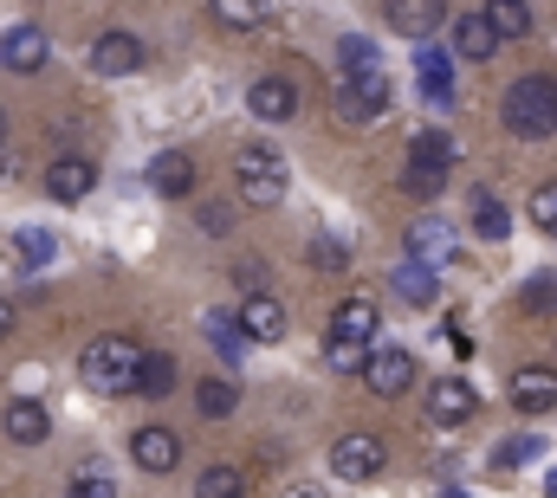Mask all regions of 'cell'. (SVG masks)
Masks as SVG:
<instances>
[{"instance_id": "1", "label": "cell", "mask_w": 557, "mask_h": 498, "mask_svg": "<svg viewBox=\"0 0 557 498\" xmlns=\"http://www.w3.org/2000/svg\"><path fill=\"white\" fill-rule=\"evenodd\" d=\"M137 370H143L137 337H91L85 357H78L85 388H98V395H137Z\"/></svg>"}, {"instance_id": "2", "label": "cell", "mask_w": 557, "mask_h": 498, "mask_svg": "<svg viewBox=\"0 0 557 498\" xmlns=\"http://www.w3.org/2000/svg\"><path fill=\"white\" fill-rule=\"evenodd\" d=\"M499 117L519 142H539L557 129V78H519L506 98H499Z\"/></svg>"}, {"instance_id": "3", "label": "cell", "mask_w": 557, "mask_h": 498, "mask_svg": "<svg viewBox=\"0 0 557 498\" xmlns=\"http://www.w3.org/2000/svg\"><path fill=\"white\" fill-rule=\"evenodd\" d=\"M285 182H292V169H285V155L267 149V142H247L234 155V188H240L247 208H278L285 201Z\"/></svg>"}, {"instance_id": "4", "label": "cell", "mask_w": 557, "mask_h": 498, "mask_svg": "<svg viewBox=\"0 0 557 498\" xmlns=\"http://www.w3.org/2000/svg\"><path fill=\"white\" fill-rule=\"evenodd\" d=\"M454 162H460L454 136H441V129H421L416 142H409V169H403L409 195H421V201H434V195H441V182L454 175Z\"/></svg>"}, {"instance_id": "5", "label": "cell", "mask_w": 557, "mask_h": 498, "mask_svg": "<svg viewBox=\"0 0 557 498\" xmlns=\"http://www.w3.org/2000/svg\"><path fill=\"white\" fill-rule=\"evenodd\" d=\"M389 104H396L389 72H383V78H344V85H337V98H331V111H337L344 124H383V117H389Z\"/></svg>"}, {"instance_id": "6", "label": "cell", "mask_w": 557, "mask_h": 498, "mask_svg": "<svg viewBox=\"0 0 557 498\" xmlns=\"http://www.w3.org/2000/svg\"><path fill=\"white\" fill-rule=\"evenodd\" d=\"M383 466H389V453H383V440H376V434H344V440L331 447V473H337V480H350V486L383 480Z\"/></svg>"}, {"instance_id": "7", "label": "cell", "mask_w": 557, "mask_h": 498, "mask_svg": "<svg viewBox=\"0 0 557 498\" xmlns=\"http://www.w3.org/2000/svg\"><path fill=\"white\" fill-rule=\"evenodd\" d=\"M357 375H363V388H370V395L396 401V395H409V388H416V357L389 344V350H370V357H363V370H357Z\"/></svg>"}, {"instance_id": "8", "label": "cell", "mask_w": 557, "mask_h": 498, "mask_svg": "<svg viewBox=\"0 0 557 498\" xmlns=\"http://www.w3.org/2000/svg\"><path fill=\"white\" fill-rule=\"evenodd\" d=\"M506 395H512L519 414H552L557 408V363H519L512 382H506Z\"/></svg>"}, {"instance_id": "9", "label": "cell", "mask_w": 557, "mask_h": 498, "mask_svg": "<svg viewBox=\"0 0 557 498\" xmlns=\"http://www.w3.org/2000/svg\"><path fill=\"white\" fill-rule=\"evenodd\" d=\"M480 414V395H473V382H460V375H441L434 388H428V421L434 427H467Z\"/></svg>"}, {"instance_id": "10", "label": "cell", "mask_w": 557, "mask_h": 498, "mask_svg": "<svg viewBox=\"0 0 557 498\" xmlns=\"http://www.w3.org/2000/svg\"><path fill=\"white\" fill-rule=\"evenodd\" d=\"M234 324H240L247 344H278V337H285V304H278L273 291H253V298H240Z\"/></svg>"}, {"instance_id": "11", "label": "cell", "mask_w": 557, "mask_h": 498, "mask_svg": "<svg viewBox=\"0 0 557 498\" xmlns=\"http://www.w3.org/2000/svg\"><path fill=\"white\" fill-rule=\"evenodd\" d=\"M143 39L137 33H104L98 46H91V72L98 78H131V72H143Z\"/></svg>"}, {"instance_id": "12", "label": "cell", "mask_w": 557, "mask_h": 498, "mask_svg": "<svg viewBox=\"0 0 557 498\" xmlns=\"http://www.w3.org/2000/svg\"><path fill=\"white\" fill-rule=\"evenodd\" d=\"M131 460H137L143 473H156V480H162V473H175V466H182V440H175L169 427H156V421H149V427L131 434Z\"/></svg>"}, {"instance_id": "13", "label": "cell", "mask_w": 557, "mask_h": 498, "mask_svg": "<svg viewBox=\"0 0 557 498\" xmlns=\"http://www.w3.org/2000/svg\"><path fill=\"white\" fill-rule=\"evenodd\" d=\"M383 20L403 39H434V26L447 20V0H383Z\"/></svg>"}, {"instance_id": "14", "label": "cell", "mask_w": 557, "mask_h": 498, "mask_svg": "<svg viewBox=\"0 0 557 498\" xmlns=\"http://www.w3.org/2000/svg\"><path fill=\"white\" fill-rule=\"evenodd\" d=\"M149 188H156L162 201L195 195V155H188V149H162V155L149 162Z\"/></svg>"}, {"instance_id": "15", "label": "cell", "mask_w": 557, "mask_h": 498, "mask_svg": "<svg viewBox=\"0 0 557 498\" xmlns=\"http://www.w3.org/2000/svg\"><path fill=\"white\" fill-rule=\"evenodd\" d=\"M91 188H98V169H91L85 155H59V162L46 169V195H52V201H65V208H72V201H85Z\"/></svg>"}, {"instance_id": "16", "label": "cell", "mask_w": 557, "mask_h": 498, "mask_svg": "<svg viewBox=\"0 0 557 498\" xmlns=\"http://www.w3.org/2000/svg\"><path fill=\"white\" fill-rule=\"evenodd\" d=\"M376 324H383V311H376L370 298H344V304L331 311V331H324V337H331V344H370Z\"/></svg>"}, {"instance_id": "17", "label": "cell", "mask_w": 557, "mask_h": 498, "mask_svg": "<svg viewBox=\"0 0 557 498\" xmlns=\"http://www.w3.org/2000/svg\"><path fill=\"white\" fill-rule=\"evenodd\" d=\"M0 434H7L13 447H39V440L52 434V414H46L39 401L20 395V401H7V414H0Z\"/></svg>"}, {"instance_id": "18", "label": "cell", "mask_w": 557, "mask_h": 498, "mask_svg": "<svg viewBox=\"0 0 557 498\" xmlns=\"http://www.w3.org/2000/svg\"><path fill=\"white\" fill-rule=\"evenodd\" d=\"M46 59H52V46H46L39 26H13V33L0 39V65H7V72H39Z\"/></svg>"}, {"instance_id": "19", "label": "cell", "mask_w": 557, "mask_h": 498, "mask_svg": "<svg viewBox=\"0 0 557 498\" xmlns=\"http://www.w3.org/2000/svg\"><path fill=\"white\" fill-rule=\"evenodd\" d=\"M247 111H253L260 124H285V117H298V91H292V78H260V85L247 91Z\"/></svg>"}, {"instance_id": "20", "label": "cell", "mask_w": 557, "mask_h": 498, "mask_svg": "<svg viewBox=\"0 0 557 498\" xmlns=\"http://www.w3.org/2000/svg\"><path fill=\"white\" fill-rule=\"evenodd\" d=\"M454 252V227L441 221V214H416L409 221V259H421V265H441Z\"/></svg>"}, {"instance_id": "21", "label": "cell", "mask_w": 557, "mask_h": 498, "mask_svg": "<svg viewBox=\"0 0 557 498\" xmlns=\"http://www.w3.org/2000/svg\"><path fill=\"white\" fill-rule=\"evenodd\" d=\"M389 291H396L403 304L428 311V304H434V291H441V285H434V265H421V259H403V265L389 272Z\"/></svg>"}, {"instance_id": "22", "label": "cell", "mask_w": 557, "mask_h": 498, "mask_svg": "<svg viewBox=\"0 0 557 498\" xmlns=\"http://www.w3.org/2000/svg\"><path fill=\"white\" fill-rule=\"evenodd\" d=\"M480 20L493 26L499 46H506V39H525V33H532V0H486Z\"/></svg>"}, {"instance_id": "23", "label": "cell", "mask_w": 557, "mask_h": 498, "mask_svg": "<svg viewBox=\"0 0 557 498\" xmlns=\"http://www.w3.org/2000/svg\"><path fill=\"white\" fill-rule=\"evenodd\" d=\"M416 78L428 85V98L447 104V98H454V52H447V46H421L416 52Z\"/></svg>"}, {"instance_id": "24", "label": "cell", "mask_w": 557, "mask_h": 498, "mask_svg": "<svg viewBox=\"0 0 557 498\" xmlns=\"http://www.w3.org/2000/svg\"><path fill=\"white\" fill-rule=\"evenodd\" d=\"M337 72L344 78H383V46H370L363 33L337 39Z\"/></svg>"}, {"instance_id": "25", "label": "cell", "mask_w": 557, "mask_h": 498, "mask_svg": "<svg viewBox=\"0 0 557 498\" xmlns=\"http://www.w3.org/2000/svg\"><path fill=\"white\" fill-rule=\"evenodd\" d=\"M454 52H460V59H493L499 39H493V26H486L480 13H460V20H454Z\"/></svg>"}, {"instance_id": "26", "label": "cell", "mask_w": 557, "mask_h": 498, "mask_svg": "<svg viewBox=\"0 0 557 498\" xmlns=\"http://www.w3.org/2000/svg\"><path fill=\"white\" fill-rule=\"evenodd\" d=\"M65 498H117V480H111V466H98V460L72 466V480H65Z\"/></svg>"}, {"instance_id": "27", "label": "cell", "mask_w": 557, "mask_h": 498, "mask_svg": "<svg viewBox=\"0 0 557 498\" xmlns=\"http://www.w3.org/2000/svg\"><path fill=\"white\" fill-rule=\"evenodd\" d=\"M175 388V357H162V350H143V370H137V395L149 401H162Z\"/></svg>"}, {"instance_id": "28", "label": "cell", "mask_w": 557, "mask_h": 498, "mask_svg": "<svg viewBox=\"0 0 557 498\" xmlns=\"http://www.w3.org/2000/svg\"><path fill=\"white\" fill-rule=\"evenodd\" d=\"M195 498H247V473L221 460V466H208V473L195 480Z\"/></svg>"}, {"instance_id": "29", "label": "cell", "mask_w": 557, "mask_h": 498, "mask_svg": "<svg viewBox=\"0 0 557 498\" xmlns=\"http://www.w3.org/2000/svg\"><path fill=\"white\" fill-rule=\"evenodd\" d=\"M195 401H201V414H208V421H227V414L240 408V388H234V382H221V375H208V382L195 388Z\"/></svg>"}, {"instance_id": "30", "label": "cell", "mask_w": 557, "mask_h": 498, "mask_svg": "<svg viewBox=\"0 0 557 498\" xmlns=\"http://www.w3.org/2000/svg\"><path fill=\"white\" fill-rule=\"evenodd\" d=\"M473 234H480V240H506V234H512V221H506V208H499V201H493L486 188L473 195Z\"/></svg>"}, {"instance_id": "31", "label": "cell", "mask_w": 557, "mask_h": 498, "mask_svg": "<svg viewBox=\"0 0 557 498\" xmlns=\"http://www.w3.org/2000/svg\"><path fill=\"white\" fill-rule=\"evenodd\" d=\"M52 252H59V240H52L46 227H20V234H13V259H20V265H52Z\"/></svg>"}, {"instance_id": "32", "label": "cell", "mask_w": 557, "mask_h": 498, "mask_svg": "<svg viewBox=\"0 0 557 498\" xmlns=\"http://www.w3.org/2000/svg\"><path fill=\"white\" fill-rule=\"evenodd\" d=\"M201 331L214 337V350H221L227 363H234V357L247 350V337H240V324H234V318H221V311H214V318H201Z\"/></svg>"}, {"instance_id": "33", "label": "cell", "mask_w": 557, "mask_h": 498, "mask_svg": "<svg viewBox=\"0 0 557 498\" xmlns=\"http://www.w3.org/2000/svg\"><path fill=\"white\" fill-rule=\"evenodd\" d=\"M519 311H525V318H557V278H532V285L519 291Z\"/></svg>"}, {"instance_id": "34", "label": "cell", "mask_w": 557, "mask_h": 498, "mask_svg": "<svg viewBox=\"0 0 557 498\" xmlns=\"http://www.w3.org/2000/svg\"><path fill=\"white\" fill-rule=\"evenodd\" d=\"M273 13V0H214V20H227V26H260Z\"/></svg>"}, {"instance_id": "35", "label": "cell", "mask_w": 557, "mask_h": 498, "mask_svg": "<svg viewBox=\"0 0 557 498\" xmlns=\"http://www.w3.org/2000/svg\"><path fill=\"white\" fill-rule=\"evenodd\" d=\"M532 227L539 234H557V182H539L532 188Z\"/></svg>"}, {"instance_id": "36", "label": "cell", "mask_w": 557, "mask_h": 498, "mask_svg": "<svg viewBox=\"0 0 557 498\" xmlns=\"http://www.w3.org/2000/svg\"><path fill=\"white\" fill-rule=\"evenodd\" d=\"M363 357H370V344H331V337H324V363H331L337 375H357Z\"/></svg>"}, {"instance_id": "37", "label": "cell", "mask_w": 557, "mask_h": 498, "mask_svg": "<svg viewBox=\"0 0 557 498\" xmlns=\"http://www.w3.org/2000/svg\"><path fill=\"white\" fill-rule=\"evenodd\" d=\"M311 265H318V272H344L350 252H344V240H311Z\"/></svg>"}, {"instance_id": "38", "label": "cell", "mask_w": 557, "mask_h": 498, "mask_svg": "<svg viewBox=\"0 0 557 498\" xmlns=\"http://www.w3.org/2000/svg\"><path fill=\"white\" fill-rule=\"evenodd\" d=\"M201 227H208V234H234V208L208 201V208H201Z\"/></svg>"}, {"instance_id": "39", "label": "cell", "mask_w": 557, "mask_h": 498, "mask_svg": "<svg viewBox=\"0 0 557 498\" xmlns=\"http://www.w3.org/2000/svg\"><path fill=\"white\" fill-rule=\"evenodd\" d=\"M525 460H539V440H506L499 447V466H525Z\"/></svg>"}, {"instance_id": "40", "label": "cell", "mask_w": 557, "mask_h": 498, "mask_svg": "<svg viewBox=\"0 0 557 498\" xmlns=\"http://www.w3.org/2000/svg\"><path fill=\"white\" fill-rule=\"evenodd\" d=\"M278 498H324V493H318L311 480H292V486H285V493H278Z\"/></svg>"}, {"instance_id": "41", "label": "cell", "mask_w": 557, "mask_h": 498, "mask_svg": "<svg viewBox=\"0 0 557 498\" xmlns=\"http://www.w3.org/2000/svg\"><path fill=\"white\" fill-rule=\"evenodd\" d=\"M13 318H20V311H13V298H0V337L13 331Z\"/></svg>"}, {"instance_id": "42", "label": "cell", "mask_w": 557, "mask_h": 498, "mask_svg": "<svg viewBox=\"0 0 557 498\" xmlns=\"http://www.w3.org/2000/svg\"><path fill=\"white\" fill-rule=\"evenodd\" d=\"M545 498H557V473H552V480H545Z\"/></svg>"}, {"instance_id": "43", "label": "cell", "mask_w": 557, "mask_h": 498, "mask_svg": "<svg viewBox=\"0 0 557 498\" xmlns=\"http://www.w3.org/2000/svg\"><path fill=\"white\" fill-rule=\"evenodd\" d=\"M0 149H7V111H0Z\"/></svg>"}, {"instance_id": "44", "label": "cell", "mask_w": 557, "mask_h": 498, "mask_svg": "<svg viewBox=\"0 0 557 498\" xmlns=\"http://www.w3.org/2000/svg\"><path fill=\"white\" fill-rule=\"evenodd\" d=\"M441 498H467V493H454V486H447V493H441Z\"/></svg>"}]
</instances>
